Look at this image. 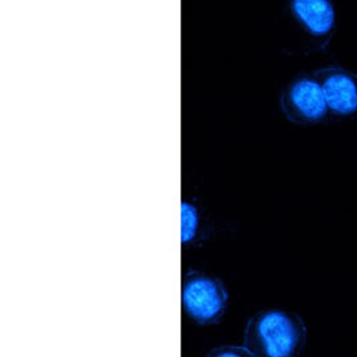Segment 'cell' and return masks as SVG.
<instances>
[{"label":"cell","mask_w":357,"mask_h":357,"mask_svg":"<svg viewBox=\"0 0 357 357\" xmlns=\"http://www.w3.org/2000/svg\"><path fill=\"white\" fill-rule=\"evenodd\" d=\"M253 357L252 352L245 347L244 344H224L213 347L206 354V357Z\"/></svg>","instance_id":"7"},{"label":"cell","mask_w":357,"mask_h":357,"mask_svg":"<svg viewBox=\"0 0 357 357\" xmlns=\"http://www.w3.org/2000/svg\"><path fill=\"white\" fill-rule=\"evenodd\" d=\"M181 300L185 314L193 323L213 326L227 316L230 293L221 277L202 269H189L182 281Z\"/></svg>","instance_id":"2"},{"label":"cell","mask_w":357,"mask_h":357,"mask_svg":"<svg viewBox=\"0 0 357 357\" xmlns=\"http://www.w3.org/2000/svg\"><path fill=\"white\" fill-rule=\"evenodd\" d=\"M213 227L208 213L195 198L181 202V244L183 248H199L211 240Z\"/></svg>","instance_id":"6"},{"label":"cell","mask_w":357,"mask_h":357,"mask_svg":"<svg viewBox=\"0 0 357 357\" xmlns=\"http://www.w3.org/2000/svg\"><path fill=\"white\" fill-rule=\"evenodd\" d=\"M307 340L308 328L298 313L261 309L248 319L243 344L253 356L296 357L303 354Z\"/></svg>","instance_id":"1"},{"label":"cell","mask_w":357,"mask_h":357,"mask_svg":"<svg viewBox=\"0 0 357 357\" xmlns=\"http://www.w3.org/2000/svg\"><path fill=\"white\" fill-rule=\"evenodd\" d=\"M291 11L312 36L323 38L335 27L336 13L331 0H291Z\"/></svg>","instance_id":"5"},{"label":"cell","mask_w":357,"mask_h":357,"mask_svg":"<svg viewBox=\"0 0 357 357\" xmlns=\"http://www.w3.org/2000/svg\"><path fill=\"white\" fill-rule=\"evenodd\" d=\"M324 90L329 112L352 115L357 112V79L341 68H326L316 74Z\"/></svg>","instance_id":"4"},{"label":"cell","mask_w":357,"mask_h":357,"mask_svg":"<svg viewBox=\"0 0 357 357\" xmlns=\"http://www.w3.org/2000/svg\"><path fill=\"white\" fill-rule=\"evenodd\" d=\"M280 107L284 116L297 126L317 125L329 113L323 86L313 75L294 78L281 91Z\"/></svg>","instance_id":"3"}]
</instances>
